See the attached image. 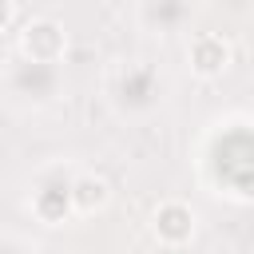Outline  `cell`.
Here are the masks:
<instances>
[{"label": "cell", "instance_id": "obj_3", "mask_svg": "<svg viewBox=\"0 0 254 254\" xmlns=\"http://www.w3.org/2000/svg\"><path fill=\"white\" fill-rule=\"evenodd\" d=\"M230 60H234V52H230V44H226L222 36L198 32V36L190 40V71H194L198 79H218V75L230 67Z\"/></svg>", "mask_w": 254, "mask_h": 254}, {"label": "cell", "instance_id": "obj_2", "mask_svg": "<svg viewBox=\"0 0 254 254\" xmlns=\"http://www.w3.org/2000/svg\"><path fill=\"white\" fill-rule=\"evenodd\" d=\"M194 226H198V218H194V210L187 206V202H163L159 210H155V218H151V230H155V238H159V246H167V250H179V246H187L190 238H194Z\"/></svg>", "mask_w": 254, "mask_h": 254}, {"label": "cell", "instance_id": "obj_1", "mask_svg": "<svg viewBox=\"0 0 254 254\" xmlns=\"http://www.w3.org/2000/svg\"><path fill=\"white\" fill-rule=\"evenodd\" d=\"M20 52L36 64H56L64 52H67V32L64 24L56 20H32L24 32H20Z\"/></svg>", "mask_w": 254, "mask_h": 254}, {"label": "cell", "instance_id": "obj_6", "mask_svg": "<svg viewBox=\"0 0 254 254\" xmlns=\"http://www.w3.org/2000/svg\"><path fill=\"white\" fill-rule=\"evenodd\" d=\"M12 16H16V4H12V0H0V32L12 24Z\"/></svg>", "mask_w": 254, "mask_h": 254}, {"label": "cell", "instance_id": "obj_4", "mask_svg": "<svg viewBox=\"0 0 254 254\" xmlns=\"http://www.w3.org/2000/svg\"><path fill=\"white\" fill-rule=\"evenodd\" d=\"M67 198H71V210L95 214V210H103V206L111 202V187H107V179H99V175H79V179L67 183Z\"/></svg>", "mask_w": 254, "mask_h": 254}, {"label": "cell", "instance_id": "obj_5", "mask_svg": "<svg viewBox=\"0 0 254 254\" xmlns=\"http://www.w3.org/2000/svg\"><path fill=\"white\" fill-rule=\"evenodd\" d=\"M32 214H36L40 222H48V226L64 222V218L71 214L67 183H48V187H40V190H36V198H32Z\"/></svg>", "mask_w": 254, "mask_h": 254}]
</instances>
